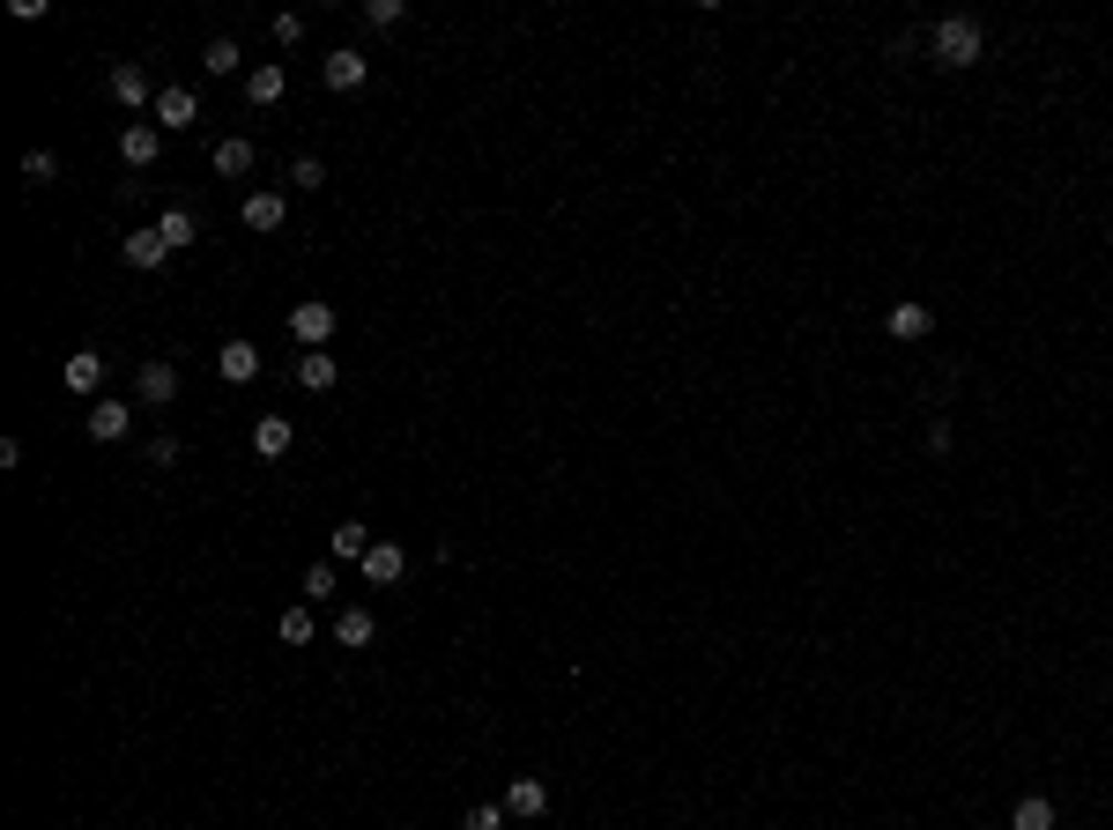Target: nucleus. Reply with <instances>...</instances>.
I'll return each instance as SVG.
<instances>
[{"label": "nucleus", "mask_w": 1113, "mask_h": 830, "mask_svg": "<svg viewBox=\"0 0 1113 830\" xmlns=\"http://www.w3.org/2000/svg\"><path fill=\"white\" fill-rule=\"evenodd\" d=\"M920 45L936 52V68H980L988 60V30H980V15H942Z\"/></svg>", "instance_id": "f257e3e1"}, {"label": "nucleus", "mask_w": 1113, "mask_h": 830, "mask_svg": "<svg viewBox=\"0 0 1113 830\" xmlns=\"http://www.w3.org/2000/svg\"><path fill=\"white\" fill-rule=\"evenodd\" d=\"M334 326H342V319H334V304H327V297H305V304L290 312V334H297L305 349H327V342H334Z\"/></svg>", "instance_id": "f03ea898"}, {"label": "nucleus", "mask_w": 1113, "mask_h": 830, "mask_svg": "<svg viewBox=\"0 0 1113 830\" xmlns=\"http://www.w3.org/2000/svg\"><path fill=\"white\" fill-rule=\"evenodd\" d=\"M364 74H371V60H364L357 45H334V52L320 60V82L334 90V97H349V90H364Z\"/></svg>", "instance_id": "7ed1b4c3"}, {"label": "nucleus", "mask_w": 1113, "mask_h": 830, "mask_svg": "<svg viewBox=\"0 0 1113 830\" xmlns=\"http://www.w3.org/2000/svg\"><path fill=\"white\" fill-rule=\"evenodd\" d=\"M156 120H164V134H186V126L200 120V97L186 82H164V90H156Z\"/></svg>", "instance_id": "20e7f679"}, {"label": "nucleus", "mask_w": 1113, "mask_h": 830, "mask_svg": "<svg viewBox=\"0 0 1113 830\" xmlns=\"http://www.w3.org/2000/svg\"><path fill=\"white\" fill-rule=\"evenodd\" d=\"M82 430H90L97 445H120L126 430H134V408H126V401H90V415H82Z\"/></svg>", "instance_id": "39448f33"}, {"label": "nucleus", "mask_w": 1113, "mask_h": 830, "mask_svg": "<svg viewBox=\"0 0 1113 830\" xmlns=\"http://www.w3.org/2000/svg\"><path fill=\"white\" fill-rule=\"evenodd\" d=\"M134 393H142V408H164L178 393V364H164V356H148L142 371H134Z\"/></svg>", "instance_id": "423d86ee"}, {"label": "nucleus", "mask_w": 1113, "mask_h": 830, "mask_svg": "<svg viewBox=\"0 0 1113 830\" xmlns=\"http://www.w3.org/2000/svg\"><path fill=\"white\" fill-rule=\"evenodd\" d=\"M371 541H379V535H371L364 519H342V527L327 535V563H364V557H371Z\"/></svg>", "instance_id": "0eeeda50"}, {"label": "nucleus", "mask_w": 1113, "mask_h": 830, "mask_svg": "<svg viewBox=\"0 0 1113 830\" xmlns=\"http://www.w3.org/2000/svg\"><path fill=\"white\" fill-rule=\"evenodd\" d=\"M112 104H126V112H142V104H156V90H148V68L120 60V68H112Z\"/></svg>", "instance_id": "6e6552de"}, {"label": "nucleus", "mask_w": 1113, "mask_h": 830, "mask_svg": "<svg viewBox=\"0 0 1113 830\" xmlns=\"http://www.w3.org/2000/svg\"><path fill=\"white\" fill-rule=\"evenodd\" d=\"M290 445H297V423H290V415H260V423H253V453H260V460H282Z\"/></svg>", "instance_id": "1a4fd4ad"}, {"label": "nucleus", "mask_w": 1113, "mask_h": 830, "mask_svg": "<svg viewBox=\"0 0 1113 830\" xmlns=\"http://www.w3.org/2000/svg\"><path fill=\"white\" fill-rule=\"evenodd\" d=\"M216 371L230 378V386H246V378H260V349H253L246 334H230V342H223V356H216Z\"/></svg>", "instance_id": "9d476101"}, {"label": "nucleus", "mask_w": 1113, "mask_h": 830, "mask_svg": "<svg viewBox=\"0 0 1113 830\" xmlns=\"http://www.w3.org/2000/svg\"><path fill=\"white\" fill-rule=\"evenodd\" d=\"M120 252H126V268H164V260H172V245H164V230H156V222H148V230H126Z\"/></svg>", "instance_id": "9b49d317"}, {"label": "nucleus", "mask_w": 1113, "mask_h": 830, "mask_svg": "<svg viewBox=\"0 0 1113 830\" xmlns=\"http://www.w3.org/2000/svg\"><path fill=\"white\" fill-rule=\"evenodd\" d=\"M371 637H379V615H371V609H334V645L364 653Z\"/></svg>", "instance_id": "f8f14e48"}, {"label": "nucleus", "mask_w": 1113, "mask_h": 830, "mask_svg": "<svg viewBox=\"0 0 1113 830\" xmlns=\"http://www.w3.org/2000/svg\"><path fill=\"white\" fill-rule=\"evenodd\" d=\"M334 378H342V356H327V349H305V356H297V386L305 393H327Z\"/></svg>", "instance_id": "ddd939ff"}, {"label": "nucleus", "mask_w": 1113, "mask_h": 830, "mask_svg": "<svg viewBox=\"0 0 1113 830\" xmlns=\"http://www.w3.org/2000/svg\"><path fill=\"white\" fill-rule=\"evenodd\" d=\"M401 571H409L401 541H371V557H364V579H371V587H401Z\"/></svg>", "instance_id": "4468645a"}, {"label": "nucleus", "mask_w": 1113, "mask_h": 830, "mask_svg": "<svg viewBox=\"0 0 1113 830\" xmlns=\"http://www.w3.org/2000/svg\"><path fill=\"white\" fill-rule=\"evenodd\" d=\"M543 808H549V786H543V779H513V786H505V816H519V823H535Z\"/></svg>", "instance_id": "2eb2a0df"}, {"label": "nucleus", "mask_w": 1113, "mask_h": 830, "mask_svg": "<svg viewBox=\"0 0 1113 830\" xmlns=\"http://www.w3.org/2000/svg\"><path fill=\"white\" fill-rule=\"evenodd\" d=\"M282 90H290V74H282V60H260V68L246 74V97H253V104H282Z\"/></svg>", "instance_id": "dca6fc26"}, {"label": "nucleus", "mask_w": 1113, "mask_h": 830, "mask_svg": "<svg viewBox=\"0 0 1113 830\" xmlns=\"http://www.w3.org/2000/svg\"><path fill=\"white\" fill-rule=\"evenodd\" d=\"M238 216H246V230H282L290 200H282V194H246V208H238Z\"/></svg>", "instance_id": "f3484780"}, {"label": "nucleus", "mask_w": 1113, "mask_h": 830, "mask_svg": "<svg viewBox=\"0 0 1113 830\" xmlns=\"http://www.w3.org/2000/svg\"><path fill=\"white\" fill-rule=\"evenodd\" d=\"M156 148H164V134H156V126H126V134H120V156L134 164V172H148V164H156Z\"/></svg>", "instance_id": "a211bd4d"}, {"label": "nucleus", "mask_w": 1113, "mask_h": 830, "mask_svg": "<svg viewBox=\"0 0 1113 830\" xmlns=\"http://www.w3.org/2000/svg\"><path fill=\"white\" fill-rule=\"evenodd\" d=\"M68 386L74 393H97L104 386V349H74V356H68Z\"/></svg>", "instance_id": "6ab92c4d"}, {"label": "nucleus", "mask_w": 1113, "mask_h": 830, "mask_svg": "<svg viewBox=\"0 0 1113 830\" xmlns=\"http://www.w3.org/2000/svg\"><path fill=\"white\" fill-rule=\"evenodd\" d=\"M208 164H216V178H246V172H253V142H238V134H230V142H216V156H208Z\"/></svg>", "instance_id": "aec40b11"}, {"label": "nucleus", "mask_w": 1113, "mask_h": 830, "mask_svg": "<svg viewBox=\"0 0 1113 830\" xmlns=\"http://www.w3.org/2000/svg\"><path fill=\"white\" fill-rule=\"evenodd\" d=\"M928 326H936V312H928V304H890V334H898V342H920Z\"/></svg>", "instance_id": "412c9836"}, {"label": "nucleus", "mask_w": 1113, "mask_h": 830, "mask_svg": "<svg viewBox=\"0 0 1113 830\" xmlns=\"http://www.w3.org/2000/svg\"><path fill=\"white\" fill-rule=\"evenodd\" d=\"M297 593H305V601H334V593H342V563H312V571L297 579Z\"/></svg>", "instance_id": "4be33fe9"}, {"label": "nucleus", "mask_w": 1113, "mask_h": 830, "mask_svg": "<svg viewBox=\"0 0 1113 830\" xmlns=\"http://www.w3.org/2000/svg\"><path fill=\"white\" fill-rule=\"evenodd\" d=\"M1010 830H1054V801H1047V793H1024V801L1010 808Z\"/></svg>", "instance_id": "5701e85b"}, {"label": "nucleus", "mask_w": 1113, "mask_h": 830, "mask_svg": "<svg viewBox=\"0 0 1113 830\" xmlns=\"http://www.w3.org/2000/svg\"><path fill=\"white\" fill-rule=\"evenodd\" d=\"M156 230H164V245H172V252H178V245H194V238H200L194 208H164V216H156Z\"/></svg>", "instance_id": "b1692460"}, {"label": "nucleus", "mask_w": 1113, "mask_h": 830, "mask_svg": "<svg viewBox=\"0 0 1113 830\" xmlns=\"http://www.w3.org/2000/svg\"><path fill=\"white\" fill-rule=\"evenodd\" d=\"M238 60H246L238 38H208V45H200V68H208V74H238Z\"/></svg>", "instance_id": "393cba45"}, {"label": "nucleus", "mask_w": 1113, "mask_h": 830, "mask_svg": "<svg viewBox=\"0 0 1113 830\" xmlns=\"http://www.w3.org/2000/svg\"><path fill=\"white\" fill-rule=\"evenodd\" d=\"M282 645H312V601H297V609H282Z\"/></svg>", "instance_id": "a878e982"}, {"label": "nucleus", "mask_w": 1113, "mask_h": 830, "mask_svg": "<svg viewBox=\"0 0 1113 830\" xmlns=\"http://www.w3.org/2000/svg\"><path fill=\"white\" fill-rule=\"evenodd\" d=\"M364 23L371 30H401L409 23V0H364Z\"/></svg>", "instance_id": "bb28decb"}, {"label": "nucleus", "mask_w": 1113, "mask_h": 830, "mask_svg": "<svg viewBox=\"0 0 1113 830\" xmlns=\"http://www.w3.org/2000/svg\"><path fill=\"white\" fill-rule=\"evenodd\" d=\"M52 178H60V156H52V148H30L23 156V186H52Z\"/></svg>", "instance_id": "cd10ccee"}, {"label": "nucleus", "mask_w": 1113, "mask_h": 830, "mask_svg": "<svg viewBox=\"0 0 1113 830\" xmlns=\"http://www.w3.org/2000/svg\"><path fill=\"white\" fill-rule=\"evenodd\" d=\"M290 186H297V194H320V186H327V164H320V156H297V164H290Z\"/></svg>", "instance_id": "c85d7f7f"}, {"label": "nucleus", "mask_w": 1113, "mask_h": 830, "mask_svg": "<svg viewBox=\"0 0 1113 830\" xmlns=\"http://www.w3.org/2000/svg\"><path fill=\"white\" fill-rule=\"evenodd\" d=\"M461 830H505V801H475L468 816H461Z\"/></svg>", "instance_id": "c756f323"}, {"label": "nucleus", "mask_w": 1113, "mask_h": 830, "mask_svg": "<svg viewBox=\"0 0 1113 830\" xmlns=\"http://www.w3.org/2000/svg\"><path fill=\"white\" fill-rule=\"evenodd\" d=\"M268 30H275V45H282V52H290V45H297V38H305V15H297V8H282V15H275V23H268Z\"/></svg>", "instance_id": "7c9ffc66"}, {"label": "nucleus", "mask_w": 1113, "mask_h": 830, "mask_svg": "<svg viewBox=\"0 0 1113 830\" xmlns=\"http://www.w3.org/2000/svg\"><path fill=\"white\" fill-rule=\"evenodd\" d=\"M148 467H178V438H148Z\"/></svg>", "instance_id": "2f4dec72"}]
</instances>
